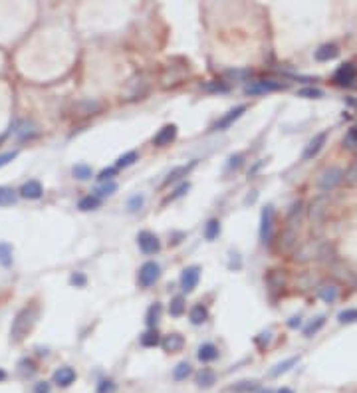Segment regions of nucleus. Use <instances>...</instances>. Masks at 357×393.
<instances>
[{"label": "nucleus", "mask_w": 357, "mask_h": 393, "mask_svg": "<svg viewBox=\"0 0 357 393\" xmlns=\"http://www.w3.org/2000/svg\"><path fill=\"white\" fill-rule=\"evenodd\" d=\"M36 318H38V308H36L34 304L22 308V310L16 314V318H14V322H12V330H10V338H12L14 344H20V342L28 336V331L32 330Z\"/></svg>", "instance_id": "f257e3e1"}, {"label": "nucleus", "mask_w": 357, "mask_h": 393, "mask_svg": "<svg viewBox=\"0 0 357 393\" xmlns=\"http://www.w3.org/2000/svg\"><path fill=\"white\" fill-rule=\"evenodd\" d=\"M288 83L282 82H274V80H258V82H250L244 85V94L246 96H258V94H268V92H278V89H286Z\"/></svg>", "instance_id": "f03ea898"}, {"label": "nucleus", "mask_w": 357, "mask_h": 393, "mask_svg": "<svg viewBox=\"0 0 357 393\" xmlns=\"http://www.w3.org/2000/svg\"><path fill=\"white\" fill-rule=\"evenodd\" d=\"M159 276H161V266L157 262H153V260H149L139 268L137 282H139L141 288H149V286H153L159 280Z\"/></svg>", "instance_id": "7ed1b4c3"}, {"label": "nucleus", "mask_w": 357, "mask_h": 393, "mask_svg": "<svg viewBox=\"0 0 357 393\" xmlns=\"http://www.w3.org/2000/svg\"><path fill=\"white\" fill-rule=\"evenodd\" d=\"M343 177H345V173H343V169H339V167L325 169V171L321 173V177H319V191H321V193H327V191L336 189V187L341 183V181H343Z\"/></svg>", "instance_id": "20e7f679"}, {"label": "nucleus", "mask_w": 357, "mask_h": 393, "mask_svg": "<svg viewBox=\"0 0 357 393\" xmlns=\"http://www.w3.org/2000/svg\"><path fill=\"white\" fill-rule=\"evenodd\" d=\"M137 245H139L141 252H145V254H155V252L161 250L159 238L153 232H149V230H141L137 234Z\"/></svg>", "instance_id": "39448f33"}, {"label": "nucleus", "mask_w": 357, "mask_h": 393, "mask_svg": "<svg viewBox=\"0 0 357 393\" xmlns=\"http://www.w3.org/2000/svg\"><path fill=\"white\" fill-rule=\"evenodd\" d=\"M198 278H200V268H198V266H189V268H185L183 274H181V288H183V292L191 294V292L197 288Z\"/></svg>", "instance_id": "423d86ee"}, {"label": "nucleus", "mask_w": 357, "mask_h": 393, "mask_svg": "<svg viewBox=\"0 0 357 393\" xmlns=\"http://www.w3.org/2000/svg\"><path fill=\"white\" fill-rule=\"evenodd\" d=\"M355 78H357V68L353 64H341L334 74V82L337 85H351Z\"/></svg>", "instance_id": "0eeeda50"}, {"label": "nucleus", "mask_w": 357, "mask_h": 393, "mask_svg": "<svg viewBox=\"0 0 357 393\" xmlns=\"http://www.w3.org/2000/svg\"><path fill=\"white\" fill-rule=\"evenodd\" d=\"M272 221H274V210H272V207H266L262 210V217H260V238H262V243H268V240H270Z\"/></svg>", "instance_id": "6e6552de"}, {"label": "nucleus", "mask_w": 357, "mask_h": 393, "mask_svg": "<svg viewBox=\"0 0 357 393\" xmlns=\"http://www.w3.org/2000/svg\"><path fill=\"white\" fill-rule=\"evenodd\" d=\"M325 139H327V131H321V133H317L308 145H306V149H304V155H302V159L304 161H310V159H314L319 151H321V147L325 145Z\"/></svg>", "instance_id": "1a4fd4ad"}, {"label": "nucleus", "mask_w": 357, "mask_h": 393, "mask_svg": "<svg viewBox=\"0 0 357 393\" xmlns=\"http://www.w3.org/2000/svg\"><path fill=\"white\" fill-rule=\"evenodd\" d=\"M175 137H177V125H175V124H169V125L161 127L159 133L153 137V145H157V147H167V145H171V143L175 141Z\"/></svg>", "instance_id": "9d476101"}, {"label": "nucleus", "mask_w": 357, "mask_h": 393, "mask_svg": "<svg viewBox=\"0 0 357 393\" xmlns=\"http://www.w3.org/2000/svg\"><path fill=\"white\" fill-rule=\"evenodd\" d=\"M244 111H246V105H238V107L230 109L226 115H222V117L218 119V122L215 124V129H217V131H224V129H228V127H230V125H232V124H234L236 119L240 117Z\"/></svg>", "instance_id": "9b49d317"}, {"label": "nucleus", "mask_w": 357, "mask_h": 393, "mask_svg": "<svg viewBox=\"0 0 357 393\" xmlns=\"http://www.w3.org/2000/svg\"><path fill=\"white\" fill-rule=\"evenodd\" d=\"M197 165V161H191L189 165H181V167H175L169 175H167V179L163 181V185L167 187V185H171V183H177V181H181L183 177H187L189 173H191V169Z\"/></svg>", "instance_id": "f8f14e48"}, {"label": "nucleus", "mask_w": 357, "mask_h": 393, "mask_svg": "<svg viewBox=\"0 0 357 393\" xmlns=\"http://www.w3.org/2000/svg\"><path fill=\"white\" fill-rule=\"evenodd\" d=\"M337 54H339V50H337L336 44H323V46H319V48L316 50L314 56H316L317 62H330V60L337 58Z\"/></svg>", "instance_id": "ddd939ff"}, {"label": "nucleus", "mask_w": 357, "mask_h": 393, "mask_svg": "<svg viewBox=\"0 0 357 393\" xmlns=\"http://www.w3.org/2000/svg\"><path fill=\"white\" fill-rule=\"evenodd\" d=\"M54 381L58 385H62V387H68V385H72L76 381V372L72 368H60L54 373Z\"/></svg>", "instance_id": "4468645a"}, {"label": "nucleus", "mask_w": 357, "mask_h": 393, "mask_svg": "<svg viewBox=\"0 0 357 393\" xmlns=\"http://www.w3.org/2000/svg\"><path fill=\"white\" fill-rule=\"evenodd\" d=\"M197 357L202 361V364H208V361H215L218 357V348L215 344H202L198 348V353Z\"/></svg>", "instance_id": "2eb2a0df"}, {"label": "nucleus", "mask_w": 357, "mask_h": 393, "mask_svg": "<svg viewBox=\"0 0 357 393\" xmlns=\"http://www.w3.org/2000/svg\"><path fill=\"white\" fill-rule=\"evenodd\" d=\"M161 346H163V350L165 352H171V353H175V352H178L183 346H185V340H183V336L181 334H169L163 342H161Z\"/></svg>", "instance_id": "dca6fc26"}, {"label": "nucleus", "mask_w": 357, "mask_h": 393, "mask_svg": "<svg viewBox=\"0 0 357 393\" xmlns=\"http://www.w3.org/2000/svg\"><path fill=\"white\" fill-rule=\"evenodd\" d=\"M42 185L38 183V181H28V183L22 185L20 189V195L26 197V199H40L42 197Z\"/></svg>", "instance_id": "f3484780"}, {"label": "nucleus", "mask_w": 357, "mask_h": 393, "mask_svg": "<svg viewBox=\"0 0 357 393\" xmlns=\"http://www.w3.org/2000/svg\"><path fill=\"white\" fill-rule=\"evenodd\" d=\"M195 381H197V385H198V387L208 389V387H213V385L217 383V375H215V372H213V370L204 368V370H200V372L197 373Z\"/></svg>", "instance_id": "a211bd4d"}, {"label": "nucleus", "mask_w": 357, "mask_h": 393, "mask_svg": "<svg viewBox=\"0 0 357 393\" xmlns=\"http://www.w3.org/2000/svg\"><path fill=\"white\" fill-rule=\"evenodd\" d=\"M298 361H300V355H294V357H288V359H284V361H280V364H276L272 370H270V375L272 377H278V375H282V373H286V372H290Z\"/></svg>", "instance_id": "6ab92c4d"}, {"label": "nucleus", "mask_w": 357, "mask_h": 393, "mask_svg": "<svg viewBox=\"0 0 357 393\" xmlns=\"http://www.w3.org/2000/svg\"><path fill=\"white\" fill-rule=\"evenodd\" d=\"M139 342H141L143 348H155V346H159L163 340L159 338V331H157L155 328H149L145 334L139 338Z\"/></svg>", "instance_id": "aec40b11"}, {"label": "nucleus", "mask_w": 357, "mask_h": 393, "mask_svg": "<svg viewBox=\"0 0 357 393\" xmlns=\"http://www.w3.org/2000/svg\"><path fill=\"white\" fill-rule=\"evenodd\" d=\"M317 294H319V298H321L323 302H327V304H332V302H336V300H337V288H336V286H332V284H325V286H321V288L317 290Z\"/></svg>", "instance_id": "412c9836"}, {"label": "nucleus", "mask_w": 357, "mask_h": 393, "mask_svg": "<svg viewBox=\"0 0 357 393\" xmlns=\"http://www.w3.org/2000/svg\"><path fill=\"white\" fill-rule=\"evenodd\" d=\"M189 318H191V322L195 324V326H200V324H204L206 322V318H208V312H206V308L204 306H195L193 310H191V314H189Z\"/></svg>", "instance_id": "4be33fe9"}, {"label": "nucleus", "mask_w": 357, "mask_h": 393, "mask_svg": "<svg viewBox=\"0 0 357 393\" xmlns=\"http://www.w3.org/2000/svg\"><path fill=\"white\" fill-rule=\"evenodd\" d=\"M159 318H161V304H155L147 310V316H145V322H147V326L149 328H155L157 326V322H159Z\"/></svg>", "instance_id": "5701e85b"}, {"label": "nucleus", "mask_w": 357, "mask_h": 393, "mask_svg": "<svg viewBox=\"0 0 357 393\" xmlns=\"http://www.w3.org/2000/svg\"><path fill=\"white\" fill-rule=\"evenodd\" d=\"M183 312H185V298L183 296H175L171 300V304H169V314L177 318V316H183Z\"/></svg>", "instance_id": "b1692460"}, {"label": "nucleus", "mask_w": 357, "mask_h": 393, "mask_svg": "<svg viewBox=\"0 0 357 393\" xmlns=\"http://www.w3.org/2000/svg\"><path fill=\"white\" fill-rule=\"evenodd\" d=\"M191 364L189 361H181L175 370H173V377H175V381H183V379H187L189 375H191Z\"/></svg>", "instance_id": "393cba45"}, {"label": "nucleus", "mask_w": 357, "mask_h": 393, "mask_svg": "<svg viewBox=\"0 0 357 393\" xmlns=\"http://www.w3.org/2000/svg\"><path fill=\"white\" fill-rule=\"evenodd\" d=\"M218 232H220V223H218V219H211L206 223V227H204V238L206 240H215L217 236H218Z\"/></svg>", "instance_id": "a878e982"}, {"label": "nucleus", "mask_w": 357, "mask_h": 393, "mask_svg": "<svg viewBox=\"0 0 357 393\" xmlns=\"http://www.w3.org/2000/svg\"><path fill=\"white\" fill-rule=\"evenodd\" d=\"M258 389V383L256 381H238L234 383L228 391L230 393H250V391H256Z\"/></svg>", "instance_id": "bb28decb"}, {"label": "nucleus", "mask_w": 357, "mask_h": 393, "mask_svg": "<svg viewBox=\"0 0 357 393\" xmlns=\"http://www.w3.org/2000/svg\"><path fill=\"white\" fill-rule=\"evenodd\" d=\"M98 205H99V197L98 195H87V197L79 199V203H78V207L81 210H94Z\"/></svg>", "instance_id": "cd10ccee"}, {"label": "nucleus", "mask_w": 357, "mask_h": 393, "mask_svg": "<svg viewBox=\"0 0 357 393\" xmlns=\"http://www.w3.org/2000/svg\"><path fill=\"white\" fill-rule=\"evenodd\" d=\"M0 264L2 266L12 264V247L6 243H0Z\"/></svg>", "instance_id": "c85d7f7f"}, {"label": "nucleus", "mask_w": 357, "mask_h": 393, "mask_svg": "<svg viewBox=\"0 0 357 393\" xmlns=\"http://www.w3.org/2000/svg\"><path fill=\"white\" fill-rule=\"evenodd\" d=\"M323 324H325V316H319V318H316V322H312L306 330H304V336L306 338H312L314 334H317V331L323 328Z\"/></svg>", "instance_id": "c756f323"}, {"label": "nucleus", "mask_w": 357, "mask_h": 393, "mask_svg": "<svg viewBox=\"0 0 357 393\" xmlns=\"http://www.w3.org/2000/svg\"><path fill=\"white\" fill-rule=\"evenodd\" d=\"M16 203V193L8 187H0V205L6 207V205H12Z\"/></svg>", "instance_id": "7c9ffc66"}, {"label": "nucleus", "mask_w": 357, "mask_h": 393, "mask_svg": "<svg viewBox=\"0 0 357 393\" xmlns=\"http://www.w3.org/2000/svg\"><path fill=\"white\" fill-rule=\"evenodd\" d=\"M117 191V183L115 181H107V183H101L99 187H98V197L101 199V197H109V195H113Z\"/></svg>", "instance_id": "2f4dec72"}, {"label": "nucleus", "mask_w": 357, "mask_h": 393, "mask_svg": "<svg viewBox=\"0 0 357 393\" xmlns=\"http://www.w3.org/2000/svg\"><path fill=\"white\" fill-rule=\"evenodd\" d=\"M135 161H137V153H135V151H129V153H125V155H121V157L117 159L115 167H117V169H123V167L133 165Z\"/></svg>", "instance_id": "473e14b6"}, {"label": "nucleus", "mask_w": 357, "mask_h": 393, "mask_svg": "<svg viewBox=\"0 0 357 393\" xmlns=\"http://www.w3.org/2000/svg\"><path fill=\"white\" fill-rule=\"evenodd\" d=\"M72 173H74V177H78V179L85 181V179L92 177V167L85 165V163H79V165H76V167L72 169Z\"/></svg>", "instance_id": "72a5a7b5"}, {"label": "nucleus", "mask_w": 357, "mask_h": 393, "mask_svg": "<svg viewBox=\"0 0 357 393\" xmlns=\"http://www.w3.org/2000/svg\"><path fill=\"white\" fill-rule=\"evenodd\" d=\"M337 320H339V324H353V322H357V310L355 308L343 310V312H339Z\"/></svg>", "instance_id": "f704fd0d"}, {"label": "nucleus", "mask_w": 357, "mask_h": 393, "mask_svg": "<svg viewBox=\"0 0 357 393\" xmlns=\"http://www.w3.org/2000/svg\"><path fill=\"white\" fill-rule=\"evenodd\" d=\"M321 96H323V92L317 89V87H304V89L298 92V98H308V100H316V98H321Z\"/></svg>", "instance_id": "c9c22d12"}, {"label": "nucleus", "mask_w": 357, "mask_h": 393, "mask_svg": "<svg viewBox=\"0 0 357 393\" xmlns=\"http://www.w3.org/2000/svg\"><path fill=\"white\" fill-rule=\"evenodd\" d=\"M143 203H145L143 195H135V197H131V199H129V203H127L129 213H135V210H139V208L143 207Z\"/></svg>", "instance_id": "e433bc0d"}, {"label": "nucleus", "mask_w": 357, "mask_h": 393, "mask_svg": "<svg viewBox=\"0 0 357 393\" xmlns=\"http://www.w3.org/2000/svg\"><path fill=\"white\" fill-rule=\"evenodd\" d=\"M115 391V383L111 379H103L98 385V393H113Z\"/></svg>", "instance_id": "4c0bfd02"}, {"label": "nucleus", "mask_w": 357, "mask_h": 393, "mask_svg": "<svg viewBox=\"0 0 357 393\" xmlns=\"http://www.w3.org/2000/svg\"><path fill=\"white\" fill-rule=\"evenodd\" d=\"M345 145L347 147H357V127H351L345 135Z\"/></svg>", "instance_id": "58836bf2"}, {"label": "nucleus", "mask_w": 357, "mask_h": 393, "mask_svg": "<svg viewBox=\"0 0 357 393\" xmlns=\"http://www.w3.org/2000/svg\"><path fill=\"white\" fill-rule=\"evenodd\" d=\"M115 171H117V167H109V169H103L101 173H99V181H101V183H107V181H111V177L115 175Z\"/></svg>", "instance_id": "ea45409f"}, {"label": "nucleus", "mask_w": 357, "mask_h": 393, "mask_svg": "<svg viewBox=\"0 0 357 393\" xmlns=\"http://www.w3.org/2000/svg\"><path fill=\"white\" fill-rule=\"evenodd\" d=\"M189 189H191V185H189V183H183V185L178 187V189H177V191H175V193H173V195H171L167 201H175V199H178V197H183V195H185Z\"/></svg>", "instance_id": "a19ab883"}, {"label": "nucleus", "mask_w": 357, "mask_h": 393, "mask_svg": "<svg viewBox=\"0 0 357 393\" xmlns=\"http://www.w3.org/2000/svg\"><path fill=\"white\" fill-rule=\"evenodd\" d=\"M70 282H72V284H76V286H83V284H85V276L81 274V272H76V274H72Z\"/></svg>", "instance_id": "79ce46f5"}, {"label": "nucleus", "mask_w": 357, "mask_h": 393, "mask_svg": "<svg viewBox=\"0 0 357 393\" xmlns=\"http://www.w3.org/2000/svg\"><path fill=\"white\" fill-rule=\"evenodd\" d=\"M14 157H16V151H8V153L0 155V167H2V165H6L8 161H12Z\"/></svg>", "instance_id": "37998d69"}, {"label": "nucleus", "mask_w": 357, "mask_h": 393, "mask_svg": "<svg viewBox=\"0 0 357 393\" xmlns=\"http://www.w3.org/2000/svg\"><path fill=\"white\" fill-rule=\"evenodd\" d=\"M34 393H50V383H46V381H40V383H36V387H34Z\"/></svg>", "instance_id": "c03bdc74"}, {"label": "nucleus", "mask_w": 357, "mask_h": 393, "mask_svg": "<svg viewBox=\"0 0 357 393\" xmlns=\"http://www.w3.org/2000/svg\"><path fill=\"white\" fill-rule=\"evenodd\" d=\"M240 163H242V155H232L228 167H240Z\"/></svg>", "instance_id": "a18cd8bd"}, {"label": "nucleus", "mask_w": 357, "mask_h": 393, "mask_svg": "<svg viewBox=\"0 0 357 393\" xmlns=\"http://www.w3.org/2000/svg\"><path fill=\"white\" fill-rule=\"evenodd\" d=\"M206 89H215V92H226V85H220V83H213V85H204Z\"/></svg>", "instance_id": "49530a36"}, {"label": "nucleus", "mask_w": 357, "mask_h": 393, "mask_svg": "<svg viewBox=\"0 0 357 393\" xmlns=\"http://www.w3.org/2000/svg\"><path fill=\"white\" fill-rule=\"evenodd\" d=\"M300 324H302V318H300V316H294V318L288 322V326H290V328H298Z\"/></svg>", "instance_id": "de8ad7c7"}, {"label": "nucleus", "mask_w": 357, "mask_h": 393, "mask_svg": "<svg viewBox=\"0 0 357 393\" xmlns=\"http://www.w3.org/2000/svg\"><path fill=\"white\" fill-rule=\"evenodd\" d=\"M228 76L230 78H246V76H250V72H234L232 70V72H228Z\"/></svg>", "instance_id": "09e8293b"}, {"label": "nucleus", "mask_w": 357, "mask_h": 393, "mask_svg": "<svg viewBox=\"0 0 357 393\" xmlns=\"http://www.w3.org/2000/svg\"><path fill=\"white\" fill-rule=\"evenodd\" d=\"M347 177H349V181H351V183H353V181L357 179V163L353 165V169L349 171V175H347Z\"/></svg>", "instance_id": "8fccbe9b"}, {"label": "nucleus", "mask_w": 357, "mask_h": 393, "mask_svg": "<svg viewBox=\"0 0 357 393\" xmlns=\"http://www.w3.org/2000/svg\"><path fill=\"white\" fill-rule=\"evenodd\" d=\"M278 393H294L290 387H282V389H278Z\"/></svg>", "instance_id": "3c124183"}, {"label": "nucleus", "mask_w": 357, "mask_h": 393, "mask_svg": "<svg viewBox=\"0 0 357 393\" xmlns=\"http://www.w3.org/2000/svg\"><path fill=\"white\" fill-rule=\"evenodd\" d=\"M4 377H6V372H4V370H0V381H2Z\"/></svg>", "instance_id": "603ef678"}, {"label": "nucleus", "mask_w": 357, "mask_h": 393, "mask_svg": "<svg viewBox=\"0 0 357 393\" xmlns=\"http://www.w3.org/2000/svg\"><path fill=\"white\" fill-rule=\"evenodd\" d=\"M260 393H272V391H268V389H266V391H260Z\"/></svg>", "instance_id": "864d4df0"}]
</instances>
